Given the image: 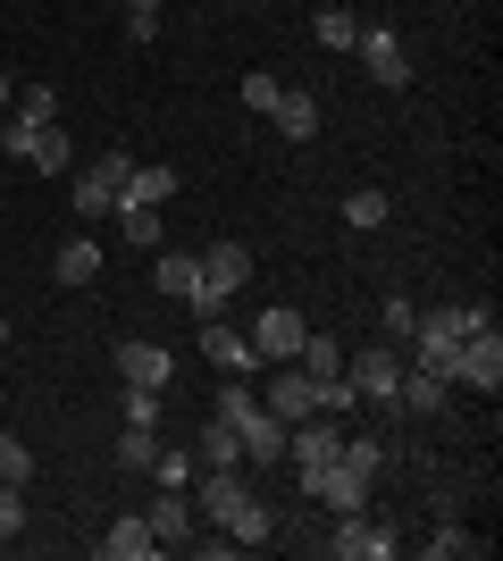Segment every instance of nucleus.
Masks as SVG:
<instances>
[{"label": "nucleus", "instance_id": "13", "mask_svg": "<svg viewBox=\"0 0 503 561\" xmlns=\"http://www.w3.org/2000/svg\"><path fill=\"white\" fill-rule=\"evenodd\" d=\"M151 553H160V537H151V519H144V512L110 519V537H101V561H151Z\"/></svg>", "mask_w": 503, "mask_h": 561}, {"label": "nucleus", "instance_id": "35", "mask_svg": "<svg viewBox=\"0 0 503 561\" xmlns=\"http://www.w3.org/2000/svg\"><path fill=\"white\" fill-rule=\"evenodd\" d=\"M243 110H252V117H268V110H277V76H261V68L243 76Z\"/></svg>", "mask_w": 503, "mask_h": 561}, {"label": "nucleus", "instance_id": "9", "mask_svg": "<svg viewBox=\"0 0 503 561\" xmlns=\"http://www.w3.org/2000/svg\"><path fill=\"white\" fill-rule=\"evenodd\" d=\"M302 335H311V319H302V310H294V302H268L261 328L243 335V344H252V360H261V369H277V360H294V352H302Z\"/></svg>", "mask_w": 503, "mask_h": 561}, {"label": "nucleus", "instance_id": "8", "mask_svg": "<svg viewBox=\"0 0 503 561\" xmlns=\"http://www.w3.org/2000/svg\"><path fill=\"white\" fill-rule=\"evenodd\" d=\"M328 553H335V561H395V553H403V537H395L386 519H369V512H335Z\"/></svg>", "mask_w": 503, "mask_h": 561}, {"label": "nucleus", "instance_id": "14", "mask_svg": "<svg viewBox=\"0 0 503 561\" xmlns=\"http://www.w3.org/2000/svg\"><path fill=\"white\" fill-rule=\"evenodd\" d=\"M445 394H454L445 377H428V369H411V360H403V386H395V411H411V420H436V411H445Z\"/></svg>", "mask_w": 503, "mask_h": 561}, {"label": "nucleus", "instance_id": "36", "mask_svg": "<svg viewBox=\"0 0 503 561\" xmlns=\"http://www.w3.org/2000/svg\"><path fill=\"white\" fill-rule=\"evenodd\" d=\"M9 93H18V76H9V68H0V110H9Z\"/></svg>", "mask_w": 503, "mask_h": 561}, {"label": "nucleus", "instance_id": "21", "mask_svg": "<svg viewBox=\"0 0 503 561\" xmlns=\"http://www.w3.org/2000/svg\"><path fill=\"white\" fill-rule=\"evenodd\" d=\"M311 34H319V50H353L361 43V18H353V9H319Z\"/></svg>", "mask_w": 503, "mask_h": 561}, {"label": "nucleus", "instance_id": "34", "mask_svg": "<svg viewBox=\"0 0 503 561\" xmlns=\"http://www.w3.org/2000/svg\"><path fill=\"white\" fill-rule=\"evenodd\" d=\"M160 34V0H126V43H151Z\"/></svg>", "mask_w": 503, "mask_h": 561}, {"label": "nucleus", "instance_id": "16", "mask_svg": "<svg viewBox=\"0 0 503 561\" xmlns=\"http://www.w3.org/2000/svg\"><path fill=\"white\" fill-rule=\"evenodd\" d=\"M151 285H160L168 302H193V294H202V260L193 252H160L151 260Z\"/></svg>", "mask_w": 503, "mask_h": 561}, {"label": "nucleus", "instance_id": "3", "mask_svg": "<svg viewBox=\"0 0 503 561\" xmlns=\"http://www.w3.org/2000/svg\"><path fill=\"white\" fill-rule=\"evenodd\" d=\"M470 319H479L470 302H445V310H428V319L411 328L403 360H411V369H428V377H445V386H454V352H461V335H470Z\"/></svg>", "mask_w": 503, "mask_h": 561}, {"label": "nucleus", "instance_id": "31", "mask_svg": "<svg viewBox=\"0 0 503 561\" xmlns=\"http://www.w3.org/2000/svg\"><path fill=\"white\" fill-rule=\"evenodd\" d=\"M151 478H160V486H193V478H202V453H160Z\"/></svg>", "mask_w": 503, "mask_h": 561}, {"label": "nucleus", "instance_id": "12", "mask_svg": "<svg viewBox=\"0 0 503 561\" xmlns=\"http://www.w3.org/2000/svg\"><path fill=\"white\" fill-rule=\"evenodd\" d=\"M268 126H277L286 142H311V135H319V93H311V84H277V110H268Z\"/></svg>", "mask_w": 503, "mask_h": 561}, {"label": "nucleus", "instance_id": "20", "mask_svg": "<svg viewBox=\"0 0 503 561\" xmlns=\"http://www.w3.org/2000/svg\"><path fill=\"white\" fill-rule=\"evenodd\" d=\"M193 453H202V469H243V445H236V427L218 420V411H210V427H202V445H193Z\"/></svg>", "mask_w": 503, "mask_h": 561}, {"label": "nucleus", "instance_id": "15", "mask_svg": "<svg viewBox=\"0 0 503 561\" xmlns=\"http://www.w3.org/2000/svg\"><path fill=\"white\" fill-rule=\"evenodd\" d=\"M168 193H176V168H168V160H135V168H126V185H118V202H135V210H160V202H168Z\"/></svg>", "mask_w": 503, "mask_h": 561}, {"label": "nucleus", "instance_id": "5", "mask_svg": "<svg viewBox=\"0 0 503 561\" xmlns=\"http://www.w3.org/2000/svg\"><path fill=\"white\" fill-rule=\"evenodd\" d=\"M243 285H252V252H243V243H210V252H202V294H193L185 310L218 319V310H227V294H243Z\"/></svg>", "mask_w": 503, "mask_h": 561}, {"label": "nucleus", "instance_id": "6", "mask_svg": "<svg viewBox=\"0 0 503 561\" xmlns=\"http://www.w3.org/2000/svg\"><path fill=\"white\" fill-rule=\"evenodd\" d=\"M454 386H470V394H495L503 386V335H495V319H470V335H461V352H454Z\"/></svg>", "mask_w": 503, "mask_h": 561}, {"label": "nucleus", "instance_id": "23", "mask_svg": "<svg viewBox=\"0 0 503 561\" xmlns=\"http://www.w3.org/2000/svg\"><path fill=\"white\" fill-rule=\"evenodd\" d=\"M25 478H34V445L18 427H0V486H25Z\"/></svg>", "mask_w": 503, "mask_h": 561}, {"label": "nucleus", "instance_id": "10", "mask_svg": "<svg viewBox=\"0 0 503 561\" xmlns=\"http://www.w3.org/2000/svg\"><path fill=\"white\" fill-rule=\"evenodd\" d=\"M168 377H176V352L151 344V335H126L118 344V386H151V394H168Z\"/></svg>", "mask_w": 503, "mask_h": 561}, {"label": "nucleus", "instance_id": "37", "mask_svg": "<svg viewBox=\"0 0 503 561\" xmlns=\"http://www.w3.org/2000/svg\"><path fill=\"white\" fill-rule=\"evenodd\" d=\"M0 352H9V319H0Z\"/></svg>", "mask_w": 503, "mask_h": 561}, {"label": "nucleus", "instance_id": "32", "mask_svg": "<svg viewBox=\"0 0 503 561\" xmlns=\"http://www.w3.org/2000/svg\"><path fill=\"white\" fill-rule=\"evenodd\" d=\"M18 117H25V126H50V117H59V93H50V84H25V93H18Z\"/></svg>", "mask_w": 503, "mask_h": 561}, {"label": "nucleus", "instance_id": "4", "mask_svg": "<svg viewBox=\"0 0 503 561\" xmlns=\"http://www.w3.org/2000/svg\"><path fill=\"white\" fill-rule=\"evenodd\" d=\"M0 151H9V160H25L34 176H76V142L59 135V117H50V126L9 117V126H0Z\"/></svg>", "mask_w": 503, "mask_h": 561}, {"label": "nucleus", "instance_id": "25", "mask_svg": "<svg viewBox=\"0 0 503 561\" xmlns=\"http://www.w3.org/2000/svg\"><path fill=\"white\" fill-rule=\"evenodd\" d=\"M110 218H118V234L135 243V252H151V243H160V210H135V202H118Z\"/></svg>", "mask_w": 503, "mask_h": 561}, {"label": "nucleus", "instance_id": "24", "mask_svg": "<svg viewBox=\"0 0 503 561\" xmlns=\"http://www.w3.org/2000/svg\"><path fill=\"white\" fill-rule=\"evenodd\" d=\"M294 360H302L311 377H344V344H335V335H302V352H294Z\"/></svg>", "mask_w": 503, "mask_h": 561}, {"label": "nucleus", "instance_id": "11", "mask_svg": "<svg viewBox=\"0 0 503 561\" xmlns=\"http://www.w3.org/2000/svg\"><path fill=\"white\" fill-rule=\"evenodd\" d=\"M361 68H369V84H386V93H403L411 84V59H403V43H395V25H361Z\"/></svg>", "mask_w": 503, "mask_h": 561}, {"label": "nucleus", "instance_id": "22", "mask_svg": "<svg viewBox=\"0 0 503 561\" xmlns=\"http://www.w3.org/2000/svg\"><path fill=\"white\" fill-rule=\"evenodd\" d=\"M420 553H436V561H479V553H487V537H470V528H454V519H445V528H436Z\"/></svg>", "mask_w": 503, "mask_h": 561}, {"label": "nucleus", "instance_id": "27", "mask_svg": "<svg viewBox=\"0 0 503 561\" xmlns=\"http://www.w3.org/2000/svg\"><path fill=\"white\" fill-rule=\"evenodd\" d=\"M151 461H160V445H151V427H126V436H118V469L151 478Z\"/></svg>", "mask_w": 503, "mask_h": 561}, {"label": "nucleus", "instance_id": "2", "mask_svg": "<svg viewBox=\"0 0 503 561\" xmlns=\"http://www.w3.org/2000/svg\"><path fill=\"white\" fill-rule=\"evenodd\" d=\"M218 420L236 427L243 469H277V461H286V420H277V411H268L252 386H227V394H218Z\"/></svg>", "mask_w": 503, "mask_h": 561}, {"label": "nucleus", "instance_id": "26", "mask_svg": "<svg viewBox=\"0 0 503 561\" xmlns=\"http://www.w3.org/2000/svg\"><path fill=\"white\" fill-rule=\"evenodd\" d=\"M386 218H395V202H386V193H353V202H344V227H361V234H378Z\"/></svg>", "mask_w": 503, "mask_h": 561}, {"label": "nucleus", "instance_id": "19", "mask_svg": "<svg viewBox=\"0 0 503 561\" xmlns=\"http://www.w3.org/2000/svg\"><path fill=\"white\" fill-rule=\"evenodd\" d=\"M144 519H151V537H160V545H168V537H185V528H193V503H185V486H160V503H151Z\"/></svg>", "mask_w": 503, "mask_h": 561}, {"label": "nucleus", "instance_id": "17", "mask_svg": "<svg viewBox=\"0 0 503 561\" xmlns=\"http://www.w3.org/2000/svg\"><path fill=\"white\" fill-rule=\"evenodd\" d=\"M50 277H59V285H93V277H101V243H93V234H76V243H59V260H50Z\"/></svg>", "mask_w": 503, "mask_h": 561}, {"label": "nucleus", "instance_id": "29", "mask_svg": "<svg viewBox=\"0 0 503 561\" xmlns=\"http://www.w3.org/2000/svg\"><path fill=\"white\" fill-rule=\"evenodd\" d=\"M118 411H126V427H160V394L151 386H118Z\"/></svg>", "mask_w": 503, "mask_h": 561}, {"label": "nucleus", "instance_id": "28", "mask_svg": "<svg viewBox=\"0 0 503 561\" xmlns=\"http://www.w3.org/2000/svg\"><path fill=\"white\" fill-rule=\"evenodd\" d=\"M378 328H386V344H411V328H420V310H411L403 294H386V302H378Z\"/></svg>", "mask_w": 503, "mask_h": 561}, {"label": "nucleus", "instance_id": "30", "mask_svg": "<svg viewBox=\"0 0 503 561\" xmlns=\"http://www.w3.org/2000/svg\"><path fill=\"white\" fill-rule=\"evenodd\" d=\"M110 210H118V193L101 176H76V218H110Z\"/></svg>", "mask_w": 503, "mask_h": 561}, {"label": "nucleus", "instance_id": "7", "mask_svg": "<svg viewBox=\"0 0 503 561\" xmlns=\"http://www.w3.org/2000/svg\"><path fill=\"white\" fill-rule=\"evenodd\" d=\"M344 377H353L361 402H386V411H395V386H403V344H361V352H344Z\"/></svg>", "mask_w": 503, "mask_h": 561}, {"label": "nucleus", "instance_id": "33", "mask_svg": "<svg viewBox=\"0 0 503 561\" xmlns=\"http://www.w3.org/2000/svg\"><path fill=\"white\" fill-rule=\"evenodd\" d=\"M25 537V486H0V545Z\"/></svg>", "mask_w": 503, "mask_h": 561}, {"label": "nucleus", "instance_id": "1", "mask_svg": "<svg viewBox=\"0 0 503 561\" xmlns=\"http://www.w3.org/2000/svg\"><path fill=\"white\" fill-rule=\"evenodd\" d=\"M378 469H386V445H378V436H344V445H335V461L302 478V494H311V503H328V512H361V503H369V486H378Z\"/></svg>", "mask_w": 503, "mask_h": 561}, {"label": "nucleus", "instance_id": "18", "mask_svg": "<svg viewBox=\"0 0 503 561\" xmlns=\"http://www.w3.org/2000/svg\"><path fill=\"white\" fill-rule=\"evenodd\" d=\"M202 352H210L218 369H261V360H252V344H243L227 319H202Z\"/></svg>", "mask_w": 503, "mask_h": 561}, {"label": "nucleus", "instance_id": "38", "mask_svg": "<svg viewBox=\"0 0 503 561\" xmlns=\"http://www.w3.org/2000/svg\"><path fill=\"white\" fill-rule=\"evenodd\" d=\"M0 553H9V545H0Z\"/></svg>", "mask_w": 503, "mask_h": 561}]
</instances>
